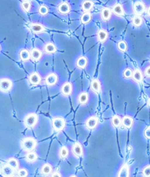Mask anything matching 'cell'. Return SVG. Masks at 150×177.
<instances>
[{
    "label": "cell",
    "instance_id": "obj_1",
    "mask_svg": "<svg viewBox=\"0 0 150 177\" xmlns=\"http://www.w3.org/2000/svg\"><path fill=\"white\" fill-rule=\"evenodd\" d=\"M37 140L31 137L24 138L21 141V146L22 149L26 152H32L34 150L37 146Z\"/></svg>",
    "mask_w": 150,
    "mask_h": 177
},
{
    "label": "cell",
    "instance_id": "obj_2",
    "mask_svg": "<svg viewBox=\"0 0 150 177\" xmlns=\"http://www.w3.org/2000/svg\"><path fill=\"white\" fill-rule=\"evenodd\" d=\"M38 121V116L35 113H31L24 118V124L28 128H32Z\"/></svg>",
    "mask_w": 150,
    "mask_h": 177
},
{
    "label": "cell",
    "instance_id": "obj_3",
    "mask_svg": "<svg viewBox=\"0 0 150 177\" xmlns=\"http://www.w3.org/2000/svg\"><path fill=\"white\" fill-rule=\"evenodd\" d=\"M52 126L55 131H62L65 127V120L62 117H55L52 119Z\"/></svg>",
    "mask_w": 150,
    "mask_h": 177
},
{
    "label": "cell",
    "instance_id": "obj_4",
    "mask_svg": "<svg viewBox=\"0 0 150 177\" xmlns=\"http://www.w3.org/2000/svg\"><path fill=\"white\" fill-rule=\"evenodd\" d=\"M13 83L8 78H2L0 80V90L3 92H8L12 89Z\"/></svg>",
    "mask_w": 150,
    "mask_h": 177
},
{
    "label": "cell",
    "instance_id": "obj_5",
    "mask_svg": "<svg viewBox=\"0 0 150 177\" xmlns=\"http://www.w3.org/2000/svg\"><path fill=\"white\" fill-rule=\"evenodd\" d=\"M72 153L76 157H81L84 154V149L79 142H75L72 146Z\"/></svg>",
    "mask_w": 150,
    "mask_h": 177
},
{
    "label": "cell",
    "instance_id": "obj_6",
    "mask_svg": "<svg viewBox=\"0 0 150 177\" xmlns=\"http://www.w3.org/2000/svg\"><path fill=\"white\" fill-rule=\"evenodd\" d=\"M15 170L13 168L11 165H8V163L2 165V167H1V173L5 177L13 176V175L15 173Z\"/></svg>",
    "mask_w": 150,
    "mask_h": 177
},
{
    "label": "cell",
    "instance_id": "obj_7",
    "mask_svg": "<svg viewBox=\"0 0 150 177\" xmlns=\"http://www.w3.org/2000/svg\"><path fill=\"white\" fill-rule=\"evenodd\" d=\"M98 124V118L96 116H90L86 121V127L89 130H94Z\"/></svg>",
    "mask_w": 150,
    "mask_h": 177
},
{
    "label": "cell",
    "instance_id": "obj_8",
    "mask_svg": "<svg viewBox=\"0 0 150 177\" xmlns=\"http://www.w3.org/2000/svg\"><path fill=\"white\" fill-rule=\"evenodd\" d=\"M145 11V5L143 2L141 1H135L133 4V12L136 15H140L142 14Z\"/></svg>",
    "mask_w": 150,
    "mask_h": 177
},
{
    "label": "cell",
    "instance_id": "obj_9",
    "mask_svg": "<svg viewBox=\"0 0 150 177\" xmlns=\"http://www.w3.org/2000/svg\"><path fill=\"white\" fill-rule=\"evenodd\" d=\"M73 92V85L70 82H66L62 85L61 88V92L64 96H69Z\"/></svg>",
    "mask_w": 150,
    "mask_h": 177
},
{
    "label": "cell",
    "instance_id": "obj_10",
    "mask_svg": "<svg viewBox=\"0 0 150 177\" xmlns=\"http://www.w3.org/2000/svg\"><path fill=\"white\" fill-rule=\"evenodd\" d=\"M117 177H130V168L127 164H124L119 168Z\"/></svg>",
    "mask_w": 150,
    "mask_h": 177
},
{
    "label": "cell",
    "instance_id": "obj_11",
    "mask_svg": "<svg viewBox=\"0 0 150 177\" xmlns=\"http://www.w3.org/2000/svg\"><path fill=\"white\" fill-rule=\"evenodd\" d=\"M46 83L48 86H54L58 81V77L55 73H50L46 78Z\"/></svg>",
    "mask_w": 150,
    "mask_h": 177
},
{
    "label": "cell",
    "instance_id": "obj_12",
    "mask_svg": "<svg viewBox=\"0 0 150 177\" xmlns=\"http://www.w3.org/2000/svg\"><path fill=\"white\" fill-rule=\"evenodd\" d=\"M108 32H106L105 29H99L98 32H97V40L98 42H101V43H103V42H106L108 39Z\"/></svg>",
    "mask_w": 150,
    "mask_h": 177
},
{
    "label": "cell",
    "instance_id": "obj_13",
    "mask_svg": "<svg viewBox=\"0 0 150 177\" xmlns=\"http://www.w3.org/2000/svg\"><path fill=\"white\" fill-rule=\"evenodd\" d=\"M122 124L125 128L130 129L133 124V118L130 116H125L122 119Z\"/></svg>",
    "mask_w": 150,
    "mask_h": 177
},
{
    "label": "cell",
    "instance_id": "obj_14",
    "mask_svg": "<svg viewBox=\"0 0 150 177\" xmlns=\"http://www.w3.org/2000/svg\"><path fill=\"white\" fill-rule=\"evenodd\" d=\"M29 80L32 85H37L41 81V77L37 73H32L29 77Z\"/></svg>",
    "mask_w": 150,
    "mask_h": 177
},
{
    "label": "cell",
    "instance_id": "obj_15",
    "mask_svg": "<svg viewBox=\"0 0 150 177\" xmlns=\"http://www.w3.org/2000/svg\"><path fill=\"white\" fill-rule=\"evenodd\" d=\"M70 10V7L69 4L67 2H62L58 6V11L61 14H67Z\"/></svg>",
    "mask_w": 150,
    "mask_h": 177
},
{
    "label": "cell",
    "instance_id": "obj_16",
    "mask_svg": "<svg viewBox=\"0 0 150 177\" xmlns=\"http://www.w3.org/2000/svg\"><path fill=\"white\" fill-rule=\"evenodd\" d=\"M112 11L114 13L116 16H122L124 15L125 10H124V7L122 4H116L112 8Z\"/></svg>",
    "mask_w": 150,
    "mask_h": 177
},
{
    "label": "cell",
    "instance_id": "obj_17",
    "mask_svg": "<svg viewBox=\"0 0 150 177\" xmlns=\"http://www.w3.org/2000/svg\"><path fill=\"white\" fill-rule=\"evenodd\" d=\"M91 89L95 93L100 92V89H101V85H100V80H97V79H93L91 82Z\"/></svg>",
    "mask_w": 150,
    "mask_h": 177
},
{
    "label": "cell",
    "instance_id": "obj_18",
    "mask_svg": "<svg viewBox=\"0 0 150 177\" xmlns=\"http://www.w3.org/2000/svg\"><path fill=\"white\" fill-rule=\"evenodd\" d=\"M37 157H37V153H36L35 152L32 151V152H27V154H26L25 159L27 162L32 163V162H35V161L37 159Z\"/></svg>",
    "mask_w": 150,
    "mask_h": 177
},
{
    "label": "cell",
    "instance_id": "obj_19",
    "mask_svg": "<svg viewBox=\"0 0 150 177\" xmlns=\"http://www.w3.org/2000/svg\"><path fill=\"white\" fill-rule=\"evenodd\" d=\"M111 16V10L108 7H105L101 11V18L103 20H108Z\"/></svg>",
    "mask_w": 150,
    "mask_h": 177
},
{
    "label": "cell",
    "instance_id": "obj_20",
    "mask_svg": "<svg viewBox=\"0 0 150 177\" xmlns=\"http://www.w3.org/2000/svg\"><path fill=\"white\" fill-rule=\"evenodd\" d=\"M87 63H88V60L86 57L80 56L76 61V66L78 68H85L86 66L87 65Z\"/></svg>",
    "mask_w": 150,
    "mask_h": 177
},
{
    "label": "cell",
    "instance_id": "obj_21",
    "mask_svg": "<svg viewBox=\"0 0 150 177\" xmlns=\"http://www.w3.org/2000/svg\"><path fill=\"white\" fill-rule=\"evenodd\" d=\"M89 94L87 92H82L79 94L78 97V101L81 105H85L88 102Z\"/></svg>",
    "mask_w": 150,
    "mask_h": 177
},
{
    "label": "cell",
    "instance_id": "obj_22",
    "mask_svg": "<svg viewBox=\"0 0 150 177\" xmlns=\"http://www.w3.org/2000/svg\"><path fill=\"white\" fill-rule=\"evenodd\" d=\"M132 78H133V80H135V81L138 82V83H140V82L142 81L143 74L141 70L138 68L135 69V70L133 73V75H132Z\"/></svg>",
    "mask_w": 150,
    "mask_h": 177
},
{
    "label": "cell",
    "instance_id": "obj_23",
    "mask_svg": "<svg viewBox=\"0 0 150 177\" xmlns=\"http://www.w3.org/2000/svg\"><path fill=\"white\" fill-rule=\"evenodd\" d=\"M52 173V166L51 164L46 163L42 166L41 173L44 176H48Z\"/></svg>",
    "mask_w": 150,
    "mask_h": 177
},
{
    "label": "cell",
    "instance_id": "obj_24",
    "mask_svg": "<svg viewBox=\"0 0 150 177\" xmlns=\"http://www.w3.org/2000/svg\"><path fill=\"white\" fill-rule=\"evenodd\" d=\"M42 57V52L37 48H33L31 51V58L34 61H38Z\"/></svg>",
    "mask_w": 150,
    "mask_h": 177
},
{
    "label": "cell",
    "instance_id": "obj_25",
    "mask_svg": "<svg viewBox=\"0 0 150 177\" xmlns=\"http://www.w3.org/2000/svg\"><path fill=\"white\" fill-rule=\"evenodd\" d=\"M44 49L46 53H47V54H54L56 51V46L52 42H48L47 44H46Z\"/></svg>",
    "mask_w": 150,
    "mask_h": 177
},
{
    "label": "cell",
    "instance_id": "obj_26",
    "mask_svg": "<svg viewBox=\"0 0 150 177\" xmlns=\"http://www.w3.org/2000/svg\"><path fill=\"white\" fill-rule=\"evenodd\" d=\"M20 58L22 61H27L30 59L31 57V54L30 53V51L27 49H23L20 51Z\"/></svg>",
    "mask_w": 150,
    "mask_h": 177
},
{
    "label": "cell",
    "instance_id": "obj_27",
    "mask_svg": "<svg viewBox=\"0 0 150 177\" xmlns=\"http://www.w3.org/2000/svg\"><path fill=\"white\" fill-rule=\"evenodd\" d=\"M94 6V3L91 0H85L82 3V9L85 12H88L89 10H91Z\"/></svg>",
    "mask_w": 150,
    "mask_h": 177
},
{
    "label": "cell",
    "instance_id": "obj_28",
    "mask_svg": "<svg viewBox=\"0 0 150 177\" xmlns=\"http://www.w3.org/2000/svg\"><path fill=\"white\" fill-rule=\"evenodd\" d=\"M8 164L9 165H11V166L15 170L18 169V168H19V162H18V160L14 157L9 158V159H8Z\"/></svg>",
    "mask_w": 150,
    "mask_h": 177
},
{
    "label": "cell",
    "instance_id": "obj_29",
    "mask_svg": "<svg viewBox=\"0 0 150 177\" xmlns=\"http://www.w3.org/2000/svg\"><path fill=\"white\" fill-rule=\"evenodd\" d=\"M91 19H92L91 14H90L89 12H85V13H84V14H82V16H81V22L82 23L86 24V23H89L90 20H91Z\"/></svg>",
    "mask_w": 150,
    "mask_h": 177
},
{
    "label": "cell",
    "instance_id": "obj_30",
    "mask_svg": "<svg viewBox=\"0 0 150 177\" xmlns=\"http://www.w3.org/2000/svg\"><path fill=\"white\" fill-rule=\"evenodd\" d=\"M111 123L114 127H119L122 124V118L118 115H114L111 118Z\"/></svg>",
    "mask_w": 150,
    "mask_h": 177
},
{
    "label": "cell",
    "instance_id": "obj_31",
    "mask_svg": "<svg viewBox=\"0 0 150 177\" xmlns=\"http://www.w3.org/2000/svg\"><path fill=\"white\" fill-rule=\"evenodd\" d=\"M32 30L35 33H40V32H43L45 30V28L43 25L40 24V23H34L32 24L31 27Z\"/></svg>",
    "mask_w": 150,
    "mask_h": 177
},
{
    "label": "cell",
    "instance_id": "obj_32",
    "mask_svg": "<svg viewBox=\"0 0 150 177\" xmlns=\"http://www.w3.org/2000/svg\"><path fill=\"white\" fill-rule=\"evenodd\" d=\"M69 155V150H68L67 146H62L59 149V156L62 159H65Z\"/></svg>",
    "mask_w": 150,
    "mask_h": 177
},
{
    "label": "cell",
    "instance_id": "obj_33",
    "mask_svg": "<svg viewBox=\"0 0 150 177\" xmlns=\"http://www.w3.org/2000/svg\"><path fill=\"white\" fill-rule=\"evenodd\" d=\"M132 24H133L134 26H136V27H138V26H141V24H142L143 19L141 16L137 15V16H134V17L132 18Z\"/></svg>",
    "mask_w": 150,
    "mask_h": 177
},
{
    "label": "cell",
    "instance_id": "obj_34",
    "mask_svg": "<svg viewBox=\"0 0 150 177\" xmlns=\"http://www.w3.org/2000/svg\"><path fill=\"white\" fill-rule=\"evenodd\" d=\"M117 48L122 52H125L127 49V42L124 40H120L117 43Z\"/></svg>",
    "mask_w": 150,
    "mask_h": 177
},
{
    "label": "cell",
    "instance_id": "obj_35",
    "mask_svg": "<svg viewBox=\"0 0 150 177\" xmlns=\"http://www.w3.org/2000/svg\"><path fill=\"white\" fill-rule=\"evenodd\" d=\"M132 75H133V73H132V70H131L130 68H127L124 70L123 76L126 79L130 78L132 77Z\"/></svg>",
    "mask_w": 150,
    "mask_h": 177
},
{
    "label": "cell",
    "instance_id": "obj_36",
    "mask_svg": "<svg viewBox=\"0 0 150 177\" xmlns=\"http://www.w3.org/2000/svg\"><path fill=\"white\" fill-rule=\"evenodd\" d=\"M18 177H27L28 176V171L26 168H20L17 171Z\"/></svg>",
    "mask_w": 150,
    "mask_h": 177
},
{
    "label": "cell",
    "instance_id": "obj_37",
    "mask_svg": "<svg viewBox=\"0 0 150 177\" xmlns=\"http://www.w3.org/2000/svg\"><path fill=\"white\" fill-rule=\"evenodd\" d=\"M38 12L41 16H46V15H47L48 13H49V9H48V7H46V6L42 5L40 6V8H39Z\"/></svg>",
    "mask_w": 150,
    "mask_h": 177
},
{
    "label": "cell",
    "instance_id": "obj_38",
    "mask_svg": "<svg viewBox=\"0 0 150 177\" xmlns=\"http://www.w3.org/2000/svg\"><path fill=\"white\" fill-rule=\"evenodd\" d=\"M22 8L24 11H30L31 9V3L29 1H24L22 2Z\"/></svg>",
    "mask_w": 150,
    "mask_h": 177
},
{
    "label": "cell",
    "instance_id": "obj_39",
    "mask_svg": "<svg viewBox=\"0 0 150 177\" xmlns=\"http://www.w3.org/2000/svg\"><path fill=\"white\" fill-rule=\"evenodd\" d=\"M144 177H150V165H146L142 171Z\"/></svg>",
    "mask_w": 150,
    "mask_h": 177
},
{
    "label": "cell",
    "instance_id": "obj_40",
    "mask_svg": "<svg viewBox=\"0 0 150 177\" xmlns=\"http://www.w3.org/2000/svg\"><path fill=\"white\" fill-rule=\"evenodd\" d=\"M144 135L146 138L150 139V126H148V127L144 130Z\"/></svg>",
    "mask_w": 150,
    "mask_h": 177
},
{
    "label": "cell",
    "instance_id": "obj_41",
    "mask_svg": "<svg viewBox=\"0 0 150 177\" xmlns=\"http://www.w3.org/2000/svg\"><path fill=\"white\" fill-rule=\"evenodd\" d=\"M144 74L146 77L150 78V66H148L144 70Z\"/></svg>",
    "mask_w": 150,
    "mask_h": 177
},
{
    "label": "cell",
    "instance_id": "obj_42",
    "mask_svg": "<svg viewBox=\"0 0 150 177\" xmlns=\"http://www.w3.org/2000/svg\"><path fill=\"white\" fill-rule=\"evenodd\" d=\"M51 177H62V174L59 172H54L51 174Z\"/></svg>",
    "mask_w": 150,
    "mask_h": 177
},
{
    "label": "cell",
    "instance_id": "obj_43",
    "mask_svg": "<svg viewBox=\"0 0 150 177\" xmlns=\"http://www.w3.org/2000/svg\"><path fill=\"white\" fill-rule=\"evenodd\" d=\"M147 14H148L149 16H150V7L147 9Z\"/></svg>",
    "mask_w": 150,
    "mask_h": 177
},
{
    "label": "cell",
    "instance_id": "obj_44",
    "mask_svg": "<svg viewBox=\"0 0 150 177\" xmlns=\"http://www.w3.org/2000/svg\"><path fill=\"white\" fill-rule=\"evenodd\" d=\"M147 105H148V106L150 108V98H149V99L147 100Z\"/></svg>",
    "mask_w": 150,
    "mask_h": 177
},
{
    "label": "cell",
    "instance_id": "obj_45",
    "mask_svg": "<svg viewBox=\"0 0 150 177\" xmlns=\"http://www.w3.org/2000/svg\"><path fill=\"white\" fill-rule=\"evenodd\" d=\"M69 177H77L76 176H75V175H72V176H69Z\"/></svg>",
    "mask_w": 150,
    "mask_h": 177
},
{
    "label": "cell",
    "instance_id": "obj_46",
    "mask_svg": "<svg viewBox=\"0 0 150 177\" xmlns=\"http://www.w3.org/2000/svg\"><path fill=\"white\" fill-rule=\"evenodd\" d=\"M9 177H13V176H9Z\"/></svg>",
    "mask_w": 150,
    "mask_h": 177
}]
</instances>
